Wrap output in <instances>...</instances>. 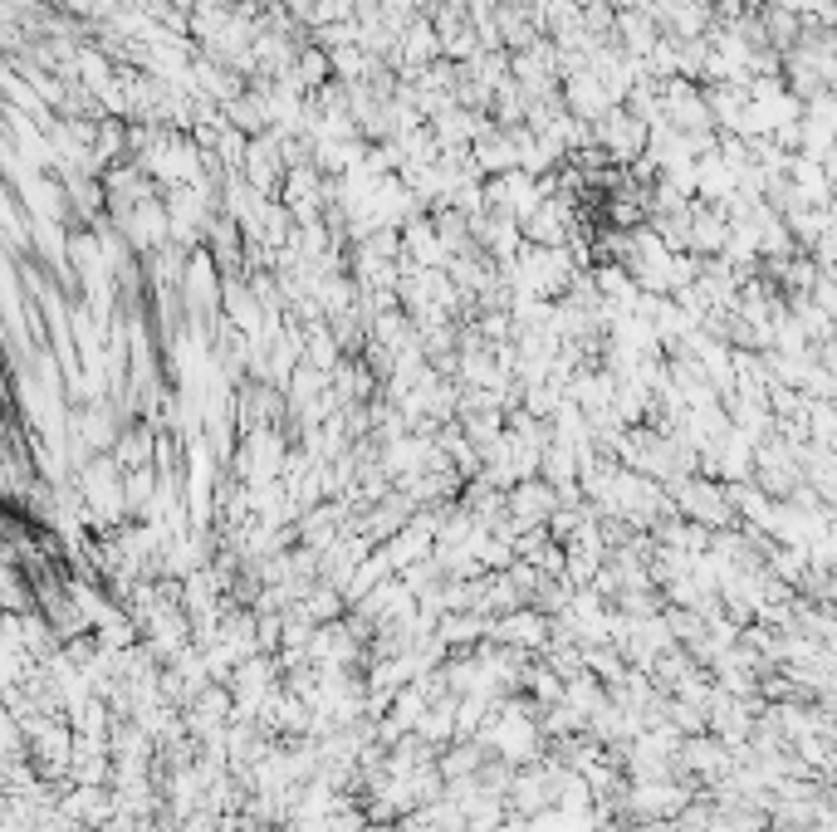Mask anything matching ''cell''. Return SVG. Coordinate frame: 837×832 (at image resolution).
Here are the masks:
<instances>
[{
    "label": "cell",
    "instance_id": "3",
    "mask_svg": "<svg viewBox=\"0 0 837 832\" xmlns=\"http://www.w3.org/2000/svg\"><path fill=\"white\" fill-rule=\"evenodd\" d=\"M612 5H637V0H612Z\"/></svg>",
    "mask_w": 837,
    "mask_h": 832
},
{
    "label": "cell",
    "instance_id": "1",
    "mask_svg": "<svg viewBox=\"0 0 837 832\" xmlns=\"http://www.w3.org/2000/svg\"><path fill=\"white\" fill-rule=\"evenodd\" d=\"M603 142L612 157H637V147H642V123L637 118H627L622 108H612L603 123Z\"/></svg>",
    "mask_w": 837,
    "mask_h": 832
},
{
    "label": "cell",
    "instance_id": "2",
    "mask_svg": "<svg viewBox=\"0 0 837 832\" xmlns=\"http://www.w3.org/2000/svg\"><path fill=\"white\" fill-rule=\"evenodd\" d=\"M529 235H534L539 245H544V240H549V245H558V240H563V206H558V201H549V206H534V211H529Z\"/></svg>",
    "mask_w": 837,
    "mask_h": 832
}]
</instances>
